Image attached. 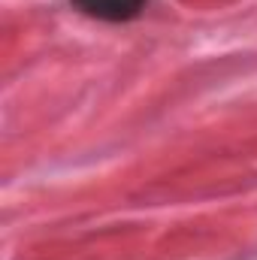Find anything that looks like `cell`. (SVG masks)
<instances>
[{
    "label": "cell",
    "mask_w": 257,
    "mask_h": 260,
    "mask_svg": "<svg viewBox=\"0 0 257 260\" xmlns=\"http://www.w3.org/2000/svg\"><path fill=\"white\" fill-rule=\"evenodd\" d=\"M85 15L103 18V21H127L133 15H139V9L145 6V0H73Z\"/></svg>",
    "instance_id": "obj_1"
}]
</instances>
